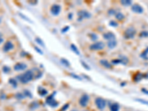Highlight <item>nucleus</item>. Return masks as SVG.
I'll use <instances>...</instances> for the list:
<instances>
[{
  "label": "nucleus",
  "instance_id": "9b49d317",
  "mask_svg": "<svg viewBox=\"0 0 148 111\" xmlns=\"http://www.w3.org/2000/svg\"><path fill=\"white\" fill-rule=\"evenodd\" d=\"M27 65L25 64V63H23V62H19V63H17V64H16L14 67H13V68H14V70H16V71H22V70H25L26 68H27Z\"/></svg>",
  "mask_w": 148,
  "mask_h": 111
},
{
  "label": "nucleus",
  "instance_id": "f8f14e48",
  "mask_svg": "<svg viewBox=\"0 0 148 111\" xmlns=\"http://www.w3.org/2000/svg\"><path fill=\"white\" fill-rule=\"evenodd\" d=\"M104 39L107 40V41H111V40H116V36L115 34L112 32H107L104 33L103 35Z\"/></svg>",
  "mask_w": 148,
  "mask_h": 111
},
{
  "label": "nucleus",
  "instance_id": "4468645a",
  "mask_svg": "<svg viewBox=\"0 0 148 111\" xmlns=\"http://www.w3.org/2000/svg\"><path fill=\"white\" fill-rule=\"evenodd\" d=\"M128 62V59L124 58V59H113L112 61V63L113 65H118V64H123V65H126Z\"/></svg>",
  "mask_w": 148,
  "mask_h": 111
},
{
  "label": "nucleus",
  "instance_id": "6ab92c4d",
  "mask_svg": "<svg viewBox=\"0 0 148 111\" xmlns=\"http://www.w3.org/2000/svg\"><path fill=\"white\" fill-rule=\"evenodd\" d=\"M38 93L41 96H45L47 94V90H45V88H42V87H39L38 89Z\"/></svg>",
  "mask_w": 148,
  "mask_h": 111
},
{
  "label": "nucleus",
  "instance_id": "c756f323",
  "mask_svg": "<svg viewBox=\"0 0 148 111\" xmlns=\"http://www.w3.org/2000/svg\"><path fill=\"white\" fill-rule=\"evenodd\" d=\"M135 101L142 103L143 105H148V101H146V100H144V99H142V98H135Z\"/></svg>",
  "mask_w": 148,
  "mask_h": 111
},
{
  "label": "nucleus",
  "instance_id": "37998d69",
  "mask_svg": "<svg viewBox=\"0 0 148 111\" xmlns=\"http://www.w3.org/2000/svg\"><path fill=\"white\" fill-rule=\"evenodd\" d=\"M68 18H69L70 19H72V13H70V15L68 16Z\"/></svg>",
  "mask_w": 148,
  "mask_h": 111
},
{
  "label": "nucleus",
  "instance_id": "393cba45",
  "mask_svg": "<svg viewBox=\"0 0 148 111\" xmlns=\"http://www.w3.org/2000/svg\"><path fill=\"white\" fill-rule=\"evenodd\" d=\"M35 40H36V43H37L38 45H39L40 46H42V47H45V43H44V42L40 39L39 37H36V38L35 39Z\"/></svg>",
  "mask_w": 148,
  "mask_h": 111
},
{
  "label": "nucleus",
  "instance_id": "4c0bfd02",
  "mask_svg": "<svg viewBox=\"0 0 148 111\" xmlns=\"http://www.w3.org/2000/svg\"><path fill=\"white\" fill-rule=\"evenodd\" d=\"M34 49H35V51L38 53L41 54V55H43V51H41L39 47H36V46H35V47H34Z\"/></svg>",
  "mask_w": 148,
  "mask_h": 111
},
{
  "label": "nucleus",
  "instance_id": "f257e3e1",
  "mask_svg": "<svg viewBox=\"0 0 148 111\" xmlns=\"http://www.w3.org/2000/svg\"><path fill=\"white\" fill-rule=\"evenodd\" d=\"M33 76H34V74H33V70H27L24 73L19 75L17 76V78L22 84H27V83H28L29 82H31L32 80Z\"/></svg>",
  "mask_w": 148,
  "mask_h": 111
},
{
  "label": "nucleus",
  "instance_id": "5701e85b",
  "mask_svg": "<svg viewBox=\"0 0 148 111\" xmlns=\"http://www.w3.org/2000/svg\"><path fill=\"white\" fill-rule=\"evenodd\" d=\"M121 4L124 6H130L132 5V1L130 0H122L121 1Z\"/></svg>",
  "mask_w": 148,
  "mask_h": 111
},
{
  "label": "nucleus",
  "instance_id": "a211bd4d",
  "mask_svg": "<svg viewBox=\"0 0 148 111\" xmlns=\"http://www.w3.org/2000/svg\"><path fill=\"white\" fill-rule=\"evenodd\" d=\"M140 56H141V58L144 59V60L148 61V47L141 53Z\"/></svg>",
  "mask_w": 148,
  "mask_h": 111
},
{
  "label": "nucleus",
  "instance_id": "473e14b6",
  "mask_svg": "<svg viewBox=\"0 0 148 111\" xmlns=\"http://www.w3.org/2000/svg\"><path fill=\"white\" fill-rule=\"evenodd\" d=\"M116 13H117V12H116V11L115 10V9H113V8H111V9H110L109 11H108V14L110 15V16L116 15Z\"/></svg>",
  "mask_w": 148,
  "mask_h": 111
},
{
  "label": "nucleus",
  "instance_id": "bb28decb",
  "mask_svg": "<svg viewBox=\"0 0 148 111\" xmlns=\"http://www.w3.org/2000/svg\"><path fill=\"white\" fill-rule=\"evenodd\" d=\"M89 37H90V39L93 40V41H96V40H97L98 38V36H97L96 33H90V34H89Z\"/></svg>",
  "mask_w": 148,
  "mask_h": 111
},
{
  "label": "nucleus",
  "instance_id": "423d86ee",
  "mask_svg": "<svg viewBox=\"0 0 148 111\" xmlns=\"http://www.w3.org/2000/svg\"><path fill=\"white\" fill-rule=\"evenodd\" d=\"M61 12V6L59 5H53L51 8V13L53 16H58Z\"/></svg>",
  "mask_w": 148,
  "mask_h": 111
},
{
  "label": "nucleus",
  "instance_id": "cd10ccee",
  "mask_svg": "<svg viewBox=\"0 0 148 111\" xmlns=\"http://www.w3.org/2000/svg\"><path fill=\"white\" fill-rule=\"evenodd\" d=\"M139 36L141 38H146V37H148V31H142L140 34H139Z\"/></svg>",
  "mask_w": 148,
  "mask_h": 111
},
{
  "label": "nucleus",
  "instance_id": "39448f33",
  "mask_svg": "<svg viewBox=\"0 0 148 111\" xmlns=\"http://www.w3.org/2000/svg\"><path fill=\"white\" fill-rule=\"evenodd\" d=\"M95 103H96V107L99 110H103L106 107V101L104 98H100V97L96 98Z\"/></svg>",
  "mask_w": 148,
  "mask_h": 111
},
{
  "label": "nucleus",
  "instance_id": "4be33fe9",
  "mask_svg": "<svg viewBox=\"0 0 148 111\" xmlns=\"http://www.w3.org/2000/svg\"><path fill=\"white\" fill-rule=\"evenodd\" d=\"M71 50L74 52V53H76V55H79V54H80V52H79L78 49L77 48V47L74 44H71Z\"/></svg>",
  "mask_w": 148,
  "mask_h": 111
},
{
  "label": "nucleus",
  "instance_id": "412c9836",
  "mask_svg": "<svg viewBox=\"0 0 148 111\" xmlns=\"http://www.w3.org/2000/svg\"><path fill=\"white\" fill-rule=\"evenodd\" d=\"M60 62H61V63L65 67H70L71 66V63H70V62L67 60V59H64V58H62L61 60H60Z\"/></svg>",
  "mask_w": 148,
  "mask_h": 111
},
{
  "label": "nucleus",
  "instance_id": "b1692460",
  "mask_svg": "<svg viewBox=\"0 0 148 111\" xmlns=\"http://www.w3.org/2000/svg\"><path fill=\"white\" fill-rule=\"evenodd\" d=\"M39 107V105L38 104V102H32V103L31 104V105H30V108H31V110L37 109Z\"/></svg>",
  "mask_w": 148,
  "mask_h": 111
},
{
  "label": "nucleus",
  "instance_id": "6e6552de",
  "mask_svg": "<svg viewBox=\"0 0 148 111\" xmlns=\"http://www.w3.org/2000/svg\"><path fill=\"white\" fill-rule=\"evenodd\" d=\"M89 102V96L87 94L83 95L79 100V104L82 107H86Z\"/></svg>",
  "mask_w": 148,
  "mask_h": 111
},
{
  "label": "nucleus",
  "instance_id": "49530a36",
  "mask_svg": "<svg viewBox=\"0 0 148 111\" xmlns=\"http://www.w3.org/2000/svg\"><path fill=\"white\" fill-rule=\"evenodd\" d=\"M73 111H76V110H73Z\"/></svg>",
  "mask_w": 148,
  "mask_h": 111
},
{
  "label": "nucleus",
  "instance_id": "2f4dec72",
  "mask_svg": "<svg viewBox=\"0 0 148 111\" xmlns=\"http://www.w3.org/2000/svg\"><path fill=\"white\" fill-rule=\"evenodd\" d=\"M24 96H27V97H29V98H32V94H31V93L29 91V90H25L24 91Z\"/></svg>",
  "mask_w": 148,
  "mask_h": 111
},
{
  "label": "nucleus",
  "instance_id": "20e7f679",
  "mask_svg": "<svg viewBox=\"0 0 148 111\" xmlns=\"http://www.w3.org/2000/svg\"><path fill=\"white\" fill-rule=\"evenodd\" d=\"M78 21H82V20L85 19H90L92 16V15L88 11H87L85 10H82V11H78Z\"/></svg>",
  "mask_w": 148,
  "mask_h": 111
},
{
  "label": "nucleus",
  "instance_id": "7ed1b4c3",
  "mask_svg": "<svg viewBox=\"0 0 148 111\" xmlns=\"http://www.w3.org/2000/svg\"><path fill=\"white\" fill-rule=\"evenodd\" d=\"M105 47V45L102 42H96L90 46L91 51H102Z\"/></svg>",
  "mask_w": 148,
  "mask_h": 111
},
{
  "label": "nucleus",
  "instance_id": "c9c22d12",
  "mask_svg": "<svg viewBox=\"0 0 148 111\" xmlns=\"http://www.w3.org/2000/svg\"><path fill=\"white\" fill-rule=\"evenodd\" d=\"M110 26L115 27H116L118 26V24H117V22H116L115 21H113V20H112V21H110Z\"/></svg>",
  "mask_w": 148,
  "mask_h": 111
},
{
  "label": "nucleus",
  "instance_id": "9d476101",
  "mask_svg": "<svg viewBox=\"0 0 148 111\" xmlns=\"http://www.w3.org/2000/svg\"><path fill=\"white\" fill-rule=\"evenodd\" d=\"M13 47H14V45H13V43H12L11 41H7V42H6L5 43L2 50H3L4 52H9L10 51L13 50Z\"/></svg>",
  "mask_w": 148,
  "mask_h": 111
},
{
  "label": "nucleus",
  "instance_id": "0eeeda50",
  "mask_svg": "<svg viewBox=\"0 0 148 111\" xmlns=\"http://www.w3.org/2000/svg\"><path fill=\"white\" fill-rule=\"evenodd\" d=\"M53 95H54V94H53V95H51V96L47 97V99H46V102H47V104L49 105L50 106H51V107H56V106L58 105V103H57L56 101L54 99V96H53Z\"/></svg>",
  "mask_w": 148,
  "mask_h": 111
},
{
  "label": "nucleus",
  "instance_id": "f03ea898",
  "mask_svg": "<svg viewBox=\"0 0 148 111\" xmlns=\"http://www.w3.org/2000/svg\"><path fill=\"white\" fill-rule=\"evenodd\" d=\"M136 34V31L133 27H127L124 33V37L126 39H132L135 37Z\"/></svg>",
  "mask_w": 148,
  "mask_h": 111
},
{
  "label": "nucleus",
  "instance_id": "2eb2a0df",
  "mask_svg": "<svg viewBox=\"0 0 148 111\" xmlns=\"http://www.w3.org/2000/svg\"><path fill=\"white\" fill-rule=\"evenodd\" d=\"M100 64L102 66H104V67L107 68V69H110V68H112V67H113L112 65L107 60H106V59H102V60H100Z\"/></svg>",
  "mask_w": 148,
  "mask_h": 111
},
{
  "label": "nucleus",
  "instance_id": "c03bdc74",
  "mask_svg": "<svg viewBox=\"0 0 148 111\" xmlns=\"http://www.w3.org/2000/svg\"><path fill=\"white\" fill-rule=\"evenodd\" d=\"M145 77L148 78V72H147V74H145Z\"/></svg>",
  "mask_w": 148,
  "mask_h": 111
},
{
  "label": "nucleus",
  "instance_id": "a878e982",
  "mask_svg": "<svg viewBox=\"0 0 148 111\" xmlns=\"http://www.w3.org/2000/svg\"><path fill=\"white\" fill-rule=\"evenodd\" d=\"M9 83L13 86V87H17V82L15 78H10L9 79Z\"/></svg>",
  "mask_w": 148,
  "mask_h": 111
},
{
  "label": "nucleus",
  "instance_id": "dca6fc26",
  "mask_svg": "<svg viewBox=\"0 0 148 111\" xmlns=\"http://www.w3.org/2000/svg\"><path fill=\"white\" fill-rule=\"evenodd\" d=\"M119 105L118 103H112L110 105V111H119Z\"/></svg>",
  "mask_w": 148,
  "mask_h": 111
},
{
  "label": "nucleus",
  "instance_id": "ea45409f",
  "mask_svg": "<svg viewBox=\"0 0 148 111\" xmlns=\"http://www.w3.org/2000/svg\"><path fill=\"white\" fill-rule=\"evenodd\" d=\"M68 107H69V104H66V105H64V107L61 109V111H65L67 109Z\"/></svg>",
  "mask_w": 148,
  "mask_h": 111
},
{
  "label": "nucleus",
  "instance_id": "a18cd8bd",
  "mask_svg": "<svg viewBox=\"0 0 148 111\" xmlns=\"http://www.w3.org/2000/svg\"><path fill=\"white\" fill-rule=\"evenodd\" d=\"M1 22H2V18L0 17V23H1Z\"/></svg>",
  "mask_w": 148,
  "mask_h": 111
},
{
  "label": "nucleus",
  "instance_id": "c85d7f7f",
  "mask_svg": "<svg viewBox=\"0 0 148 111\" xmlns=\"http://www.w3.org/2000/svg\"><path fill=\"white\" fill-rule=\"evenodd\" d=\"M81 62L82 65L83 66V67H84V69H86L87 70H91V68H90V66L88 65L87 64H86V63H85L84 62H83L82 60H81V62Z\"/></svg>",
  "mask_w": 148,
  "mask_h": 111
},
{
  "label": "nucleus",
  "instance_id": "f704fd0d",
  "mask_svg": "<svg viewBox=\"0 0 148 111\" xmlns=\"http://www.w3.org/2000/svg\"><path fill=\"white\" fill-rule=\"evenodd\" d=\"M2 70H3V71L5 73H7L10 72V67H8L7 66H4L2 67Z\"/></svg>",
  "mask_w": 148,
  "mask_h": 111
},
{
  "label": "nucleus",
  "instance_id": "7c9ffc66",
  "mask_svg": "<svg viewBox=\"0 0 148 111\" xmlns=\"http://www.w3.org/2000/svg\"><path fill=\"white\" fill-rule=\"evenodd\" d=\"M19 16H21L22 18H23V19H25V20H26V21H27L28 22H30V23H32L33 22L31 21V20L28 17H27V16H25L24 14H22V13H19Z\"/></svg>",
  "mask_w": 148,
  "mask_h": 111
},
{
  "label": "nucleus",
  "instance_id": "1a4fd4ad",
  "mask_svg": "<svg viewBox=\"0 0 148 111\" xmlns=\"http://www.w3.org/2000/svg\"><path fill=\"white\" fill-rule=\"evenodd\" d=\"M131 10H132V11H133L134 13H139V14H141V13L144 12V8H143L141 5H138V4L133 5L132 7H131Z\"/></svg>",
  "mask_w": 148,
  "mask_h": 111
},
{
  "label": "nucleus",
  "instance_id": "e433bc0d",
  "mask_svg": "<svg viewBox=\"0 0 148 111\" xmlns=\"http://www.w3.org/2000/svg\"><path fill=\"white\" fill-rule=\"evenodd\" d=\"M16 97L17 98H19V99H22V98L25 97V96H24V94H22V93H17L16 95Z\"/></svg>",
  "mask_w": 148,
  "mask_h": 111
},
{
  "label": "nucleus",
  "instance_id": "ddd939ff",
  "mask_svg": "<svg viewBox=\"0 0 148 111\" xmlns=\"http://www.w3.org/2000/svg\"><path fill=\"white\" fill-rule=\"evenodd\" d=\"M144 77H145V74H144V73H142L138 72L134 75V76H133V81H134L135 82H140L142 78H144Z\"/></svg>",
  "mask_w": 148,
  "mask_h": 111
},
{
  "label": "nucleus",
  "instance_id": "79ce46f5",
  "mask_svg": "<svg viewBox=\"0 0 148 111\" xmlns=\"http://www.w3.org/2000/svg\"><path fill=\"white\" fill-rule=\"evenodd\" d=\"M3 41H4V39H2V37L0 36V45H1V44H2V43L3 42Z\"/></svg>",
  "mask_w": 148,
  "mask_h": 111
},
{
  "label": "nucleus",
  "instance_id": "a19ab883",
  "mask_svg": "<svg viewBox=\"0 0 148 111\" xmlns=\"http://www.w3.org/2000/svg\"><path fill=\"white\" fill-rule=\"evenodd\" d=\"M142 93H144V94H146V95H147L148 96V90H147L146 88H142Z\"/></svg>",
  "mask_w": 148,
  "mask_h": 111
},
{
  "label": "nucleus",
  "instance_id": "aec40b11",
  "mask_svg": "<svg viewBox=\"0 0 148 111\" xmlns=\"http://www.w3.org/2000/svg\"><path fill=\"white\" fill-rule=\"evenodd\" d=\"M115 16H116V19L119 20V21H122L124 19V17H125L124 15L122 12H117Z\"/></svg>",
  "mask_w": 148,
  "mask_h": 111
},
{
  "label": "nucleus",
  "instance_id": "f3484780",
  "mask_svg": "<svg viewBox=\"0 0 148 111\" xmlns=\"http://www.w3.org/2000/svg\"><path fill=\"white\" fill-rule=\"evenodd\" d=\"M117 45V42L116 40H111L107 42V47L110 49H113Z\"/></svg>",
  "mask_w": 148,
  "mask_h": 111
},
{
  "label": "nucleus",
  "instance_id": "72a5a7b5",
  "mask_svg": "<svg viewBox=\"0 0 148 111\" xmlns=\"http://www.w3.org/2000/svg\"><path fill=\"white\" fill-rule=\"evenodd\" d=\"M70 76H72L73 78H76V79H78V80H82V78L80 77V76H78V75H76V74H74V73H70Z\"/></svg>",
  "mask_w": 148,
  "mask_h": 111
},
{
  "label": "nucleus",
  "instance_id": "58836bf2",
  "mask_svg": "<svg viewBox=\"0 0 148 111\" xmlns=\"http://www.w3.org/2000/svg\"><path fill=\"white\" fill-rule=\"evenodd\" d=\"M70 29V27L69 26H66V27H64V28L62 30V33H66L68 30Z\"/></svg>",
  "mask_w": 148,
  "mask_h": 111
}]
</instances>
